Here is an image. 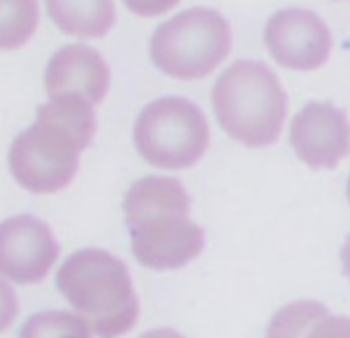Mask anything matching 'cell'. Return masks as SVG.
<instances>
[{
    "instance_id": "obj_1",
    "label": "cell",
    "mask_w": 350,
    "mask_h": 338,
    "mask_svg": "<svg viewBox=\"0 0 350 338\" xmlns=\"http://www.w3.org/2000/svg\"><path fill=\"white\" fill-rule=\"evenodd\" d=\"M55 287L96 338H121L139 318V300L127 265L109 250L82 248L66 257Z\"/></svg>"
},
{
    "instance_id": "obj_2",
    "label": "cell",
    "mask_w": 350,
    "mask_h": 338,
    "mask_svg": "<svg viewBox=\"0 0 350 338\" xmlns=\"http://www.w3.org/2000/svg\"><path fill=\"white\" fill-rule=\"evenodd\" d=\"M211 105L221 129L246 148H267L279 142L289 96L265 62L238 60L215 80Z\"/></svg>"
},
{
    "instance_id": "obj_3",
    "label": "cell",
    "mask_w": 350,
    "mask_h": 338,
    "mask_svg": "<svg viewBox=\"0 0 350 338\" xmlns=\"http://www.w3.org/2000/svg\"><path fill=\"white\" fill-rule=\"evenodd\" d=\"M232 25L215 8L193 6L164 21L150 39L154 66L176 80L213 74L232 51Z\"/></svg>"
},
{
    "instance_id": "obj_4",
    "label": "cell",
    "mask_w": 350,
    "mask_h": 338,
    "mask_svg": "<svg viewBox=\"0 0 350 338\" xmlns=\"http://www.w3.org/2000/svg\"><path fill=\"white\" fill-rule=\"evenodd\" d=\"M211 131L203 109L185 96H162L146 105L133 125L137 154L162 170L195 166L209 150Z\"/></svg>"
},
{
    "instance_id": "obj_5",
    "label": "cell",
    "mask_w": 350,
    "mask_h": 338,
    "mask_svg": "<svg viewBox=\"0 0 350 338\" xmlns=\"http://www.w3.org/2000/svg\"><path fill=\"white\" fill-rule=\"evenodd\" d=\"M82 146L62 127L35 119L8 148V170L25 191L53 195L78 174Z\"/></svg>"
},
{
    "instance_id": "obj_6",
    "label": "cell",
    "mask_w": 350,
    "mask_h": 338,
    "mask_svg": "<svg viewBox=\"0 0 350 338\" xmlns=\"http://www.w3.org/2000/svg\"><path fill=\"white\" fill-rule=\"evenodd\" d=\"M265 45L279 66L312 72L330 60L332 31L318 12L289 6L277 10L267 21Z\"/></svg>"
},
{
    "instance_id": "obj_7",
    "label": "cell",
    "mask_w": 350,
    "mask_h": 338,
    "mask_svg": "<svg viewBox=\"0 0 350 338\" xmlns=\"http://www.w3.org/2000/svg\"><path fill=\"white\" fill-rule=\"evenodd\" d=\"M59 259V242L41 218L18 213L0 222V275L12 285L43 281Z\"/></svg>"
},
{
    "instance_id": "obj_8",
    "label": "cell",
    "mask_w": 350,
    "mask_h": 338,
    "mask_svg": "<svg viewBox=\"0 0 350 338\" xmlns=\"http://www.w3.org/2000/svg\"><path fill=\"white\" fill-rule=\"evenodd\" d=\"M131 252L142 267L174 271L195 261L205 248V234L189 213L170 211L129 228Z\"/></svg>"
},
{
    "instance_id": "obj_9",
    "label": "cell",
    "mask_w": 350,
    "mask_h": 338,
    "mask_svg": "<svg viewBox=\"0 0 350 338\" xmlns=\"http://www.w3.org/2000/svg\"><path fill=\"white\" fill-rule=\"evenodd\" d=\"M289 142L304 164L332 170L350 154L349 115L334 103L312 101L293 117Z\"/></svg>"
},
{
    "instance_id": "obj_10",
    "label": "cell",
    "mask_w": 350,
    "mask_h": 338,
    "mask_svg": "<svg viewBox=\"0 0 350 338\" xmlns=\"http://www.w3.org/2000/svg\"><path fill=\"white\" fill-rule=\"evenodd\" d=\"M47 96L78 94L98 105L111 88V68L105 55L86 43H68L47 62L43 72Z\"/></svg>"
},
{
    "instance_id": "obj_11",
    "label": "cell",
    "mask_w": 350,
    "mask_h": 338,
    "mask_svg": "<svg viewBox=\"0 0 350 338\" xmlns=\"http://www.w3.org/2000/svg\"><path fill=\"white\" fill-rule=\"evenodd\" d=\"M170 211L191 213V197L185 185L172 177H144L135 181L125 193L123 216L127 228Z\"/></svg>"
},
{
    "instance_id": "obj_12",
    "label": "cell",
    "mask_w": 350,
    "mask_h": 338,
    "mask_svg": "<svg viewBox=\"0 0 350 338\" xmlns=\"http://www.w3.org/2000/svg\"><path fill=\"white\" fill-rule=\"evenodd\" d=\"M53 25L80 39L105 37L117 21L115 0H45Z\"/></svg>"
},
{
    "instance_id": "obj_13",
    "label": "cell",
    "mask_w": 350,
    "mask_h": 338,
    "mask_svg": "<svg viewBox=\"0 0 350 338\" xmlns=\"http://www.w3.org/2000/svg\"><path fill=\"white\" fill-rule=\"evenodd\" d=\"M35 119L62 127L82 146V150H86L94 140L96 125H98L94 105L78 94L47 96V101L39 105Z\"/></svg>"
},
{
    "instance_id": "obj_14",
    "label": "cell",
    "mask_w": 350,
    "mask_h": 338,
    "mask_svg": "<svg viewBox=\"0 0 350 338\" xmlns=\"http://www.w3.org/2000/svg\"><path fill=\"white\" fill-rule=\"evenodd\" d=\"M39 27L37 0H0V49L23 47Z\"/></svg>"
},
{
    "instance_id": "obj_15",
    "label": "cell",
    "mask_w": 350,
    "mask_h": 338,
    "mask_svg": "<svg viewBox=\"0 0 350 338\" xmlns=\"http://www.w3.org/2000/svg\"><path fill=\"white\" fill-rule=\"evenodd\" d=\"M326 316L328 308L320 302H291L271 318L267 326V338H308L312 328Z\"/></svg>"
},
{
    "instance_id": "obj_16",
    "label": "cell",
    "mask_w": 350,
    "mask_h": 338,
    "mask_svg": "<svg viewBox=\"0 0 350 338\" xmlns=\"http://www.w3.org/2000/svg\"><path fill=\"white\" fill-rule=\"evenodd\" d=\"M18 338H94V335L74 312L45 310L27 318Z\"/></svg>"
},
{
    "instance_id": "obj_17",
    "label": "cell",
    "mask_w": 350,
    "mask_h": 338,
    "mask_svg": "<svg viewBox=\"0 0 350 338\" xmlns=\"http://www.w3.org/2000/svg\"><path fill=\"white\" fill-rule=\"evenodd\" d=\"M18 316V296L14 285L0 275V333L8 330Z\"/></svg>"
},
{
    "instance_id": "obj_18",
    "label": "cell",
    "mask_w": 350,
    "mask_h": 338,
    "mask_svg": "<svg viewBox=\"0 0 350 338\" xmlns=\"http://www.w3.org/2000/svg\"><path fill=\"white\" fill-rule=\"evenodd\" d=\"M308 338H350V318L328 314L312 328Z\"/></svg>"
},
{
    "instance_id": "obj_19",
    "label": "cell",
    "mask_w": 350,
    "mask_h": 338,
    "mask_svg": "<svg viewBox=\"0 0 350 338\" xmlns=\"http://www.w3.org/2000/svg\"><path fill=\"white\" fill-rule=\"evenodd\" d=\"M180 0H123V4L137 16H160L172 10Z\"/></svg>"
},
{
    "instance_id": "obj_20",
    "label": "cell",
    "mask_w": 350,
    "mask_h": 338,
    "mask_svg": "<svg viewBox=\"0 0 350 338\" xmlns=\"http://www.w3.org/2000/svg\"><path fill=\"white\" fill-rule=\"evenodd\" d=\"M139 338H185L180 333L172 330V328H154V330H148L146 335H142Z\"/></svg>"
},
{
    "instance_id": "obj_21",
    "label": "cell",
    "mask_w": 350,
    "mask_h": 338,
    "mask_svg": "<svg viewBox=\"0 0 350 338\" xmlns=\"http://www.w3.org/2000/svg\"><path fill=\"white\" fill-rule=\"evenodd\" d=\"M340 261H342V273H345V277L350 281V236L347 238V242L342 244Z\"/></svg>"
},
{
    "instance_id": "obj_22",
    "label": "cell",
    "mask_w": 350,
    "mask_h": 338,
    "mask_svg": "<svg viewBox=\"0 0 350 338\" xmlns=\"http://www.w3.org/2000/svg\"><path fill=\"white\" fill-rule=\"evenodd\" d=\"M347 195H349V201H350V179H349V183H347Z\"/></svg>"
}]
</instances>
